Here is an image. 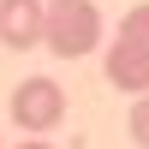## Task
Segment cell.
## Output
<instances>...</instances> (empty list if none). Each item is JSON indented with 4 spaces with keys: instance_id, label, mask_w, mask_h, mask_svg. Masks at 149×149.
Here are the masks:
<instances>
[{
    "instance_id": "cell-6",
    "label": "cell",
    "mask_w": 149,
    "mask_h": 149,
    "mask_svg": "<svg viewBox=\"0 0 149 149\" xmlns=\"http://www.w3.org/2000/svg\"><path fill=\"white\" fill-rule=\"evenodd\" d=\"M131 143H143V149H149V90L131 102Z\"/></svg>"
},
{
    "instance_id": "cell-1",
    "label": "cell",
    "mask_w": 149,
    "mask_h": 149,
    "mask_svg": "<svg viewBox=\"0 0 149 149\" xmlns=\"http://www.w3.org/2000/svg\"><path fill=\"white\" fill-rule=\"evenodd\" d=\"M42 42L54 48L60 60L90 54V48L102 42V12H95L90 0H48V30H42Z\"/></svg>"
},
{
    "instance_id": "cell-3",
    "label": "cell",
    "mask_w": 149,
    "mask_h": 149,
    "mask_svg": "<svg viewBox=\"0 0 149 149\" xmlns=\"http://www.w3.org/2000/svg\"><path fill=\"white\" fill-rule=\"evenodd\" d=\"M48 30V0H0V42L6 48H36Z\"/></svg>"
},
{
    "instance_id": "cell-4",
    "label": "cell",
    "mask_w": 149,
    "mask_h": 149,
    "mask_svg": "<svg viewBox=\"0 0 149 149\" xmlns=\"http://www.w3.org/2000/svg\"><path fill=\"white\" fill-rule=\"evenodd\" d=\"M102 72H107V84H113V90L143 95V90H149V48H137V42H119V36H113V48H107Z\"/></svg>"
},
{
    "instance_id": "cell-5",
    "label": "cell",
    "mask_w": 149,
    "mask_h": 149,
    "mask_svg": "<svg viewBox=\"0 0 149 149\" xmlns=\"http://www.w3.org/2000/svg\"><path fill=\"white\" fill-rule=\"evenodd\" d=\"M119 42H137V48H149V0H143V6H131L125 18H119Z\"/></svg>"
},
{
    "instance_id": "cell-7",
    "label": "cell",
    "mask_w": 149,
    "mask_h": 149,
    "mask_svg": "<svg viewBox=\"0 0 149 149\" xmlns=\"http://www.w3.org/2000/svg\"><path fill=\"white\" fill-rule=\"evenodd\" d=\"M18 149H54V143H48V137H24Z\"/></svg>"
},
{
    "instance_id": "cell-2",
    "label": "cell",
    "mask_w": 149,
    "mask_h": 149,
    "mask_svg": "<svg viewBox=\"0 0 149 149\" xmlns=\"http://www.w3.org/2000/svg\"><path fill=\"white\" fill-rule=\"evenodd\" d=\"M12 119L24 137H48L54 125H66V90L54 78H24L12 90Z\"/></svg>"
}]
</instances>
